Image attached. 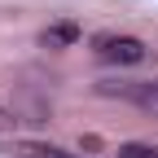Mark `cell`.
<instances>
[{
	"label": "cell",
	"instance_id": "6da1fadb",
	"mask_svg": "<svg viewBox=\"0 0 158 158\" xmlns=\"http://www.w3.org/2000/svg\"><path fill=\"white\" fill-rule=\"evenodd\" d=\"M97 53H101L106 62H123V66H136V62L149 57V48L141 44V40H132V35H110V40H101Z\"/></svg>",
	"mask_w": 158,
	"mask_h": 158
},
{
	"label": "cell",
	"instance_id": "7a4b0ae2",
	"mask_svg": "<svg viewBox=\"0 0 158 158\" xmlns=\"http://www.w3.org/2000/svg\"><path fill=\"white\" fill-rule=\"evenodd\" d=\"M75 40H79V31H75L70 22H62V27H48V31H44V44H48V48H62V44H75Z\"/></svg>",
	"mask_w": 158,
	"mask_h": 158
},
{
	"label": "cell",
	"instance_id": "3957f363",
	"mask_svg": "<svg viewBox=\"0 0 158 158\" xmlns=\"http://www.w3.org/2000/svg\"><path fill=\"white\" fill-rule=\"evenodd\" d=\"M114 158H158V149H154V145H136V141H132V145H118Z\"/></svg>",
	"mask_w": 158,
	"mask_h": 158
},
{
	"label": "cell",
	"instance_id": "277c9868",
	"mask_svg": "<svg viewBox=\"0 0 158 158\" xmlns=\"http://www.w3.org/2000/svg\"><path fill=\"white\" fill-rule=\"evenodd\" d=\"M22 154H35V158H70L66 149H57V145H22Z\"/></svg>",
	"mask_w": 158,
	"mask_h": 158
}]
</instances>
